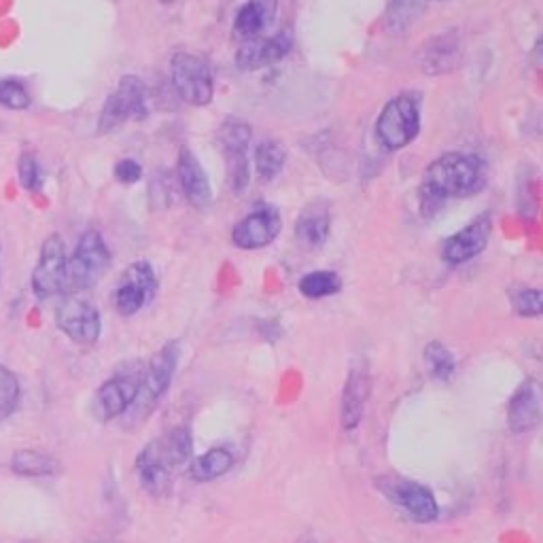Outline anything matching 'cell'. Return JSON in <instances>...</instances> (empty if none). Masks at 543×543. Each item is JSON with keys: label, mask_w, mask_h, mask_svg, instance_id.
Returning <instances> with one entry per match:
<instances>
[{"label": "cell", "mask_w": 543, "mask_h": 543, "mask_svg": "<svg viewBox=\"0 0 543 543\" xmlns=\"http://www.w3.org/2000/svg\"><path fill=\"white\" fill-rule=\"evenodd\" d=\"M486 187V166L471 153L450 151L433 160L420 183V213L433 217L448 200H463Z\"/></svg>", "instance_id": "1"}, {"label": "cell", "mask_w": 543, "mask_h": 543, "mask_svg": "<svg viewBox=\"0 0 543 543\" xmlns=\"http://www.w3.org/2000/svg\"><path fill=\"white\" fill-rule=\"evenodd\" d=\"M194 452V437L187 427H174L155 437L136 457V474L140 484L155 499L172 493L174 471L183 467Z\"/></svg>", "instance_id": "2"}, {"label": "cell", "mask_w": 543, "mask_h": 543, "mask_svg": "<svg viewBox=\"0 0 543 543\" xmlns=\"http://www.w3.org/2000/svg\"><path fill=\"white\" fill-rule=\"evenodd\" d=\"M181 353H183L181 342L172 340V342L164 344L153 355V359L149 361L147 372L138 380L136 399H134L132 408L128 410V412H132V416H138L140 420H145L151 414V410L157 408V404H160L162 397L170 389L174 374H177Z\"/></svg>", "instance_id": "3"}, {"label": "cell", "mask_w": 543, "mask_h": 543, "mask_svg": "<svg viewBox=\"0 0 543 543\" xmlns=\"http://www.w3.org/2000/svg\"><path fill=\"white\" fill-rule=\"evenodd\" d=\"M376 138L387 151H401L420 134V100L399 94L384 104L376 119Z\"/></svg>", "instance_id": "4"}, {"label": "cell", "mask_w": 543, "mask_h": 543, "mask_svg": "<svg viewBox=\"0 0 543 543\" xmlns=\"http://www.w3.org/2000/svg\"><path fill=\"white\" fill-rule=\"evenodd\" d=\"M147 85L136 75L121 77L100 111L98 132L109 134L126 126L128 121H143L149 117Z\"/></svg>", "instance_id": "5"}, {"label": "cell", "mask_w": 543, "mask_h": 543, "mask_svg": "<svg viewBox=\"0 0 543 543\" xmlns=\"http://www.w3.org/2000/svg\"><path fill=\"white\" fill-rule=\"evenodd\" d=\"M111 251L104 242L102 234L96 230H87L75 247L73 257L68 259L66 289L87 291L94 289L102 276L111 268Z\"/></svg>", "instance_id": "6"}, {"label": "cell", "mask_w": 543, "mask_h": 543, "mask_svg": "<svg viewBox=\"0 0 543 543\" xmlns=\"http://www.w3.org/2000/svg\"><path fill=\"white\" fill-rule=\"evenodd\" d=\"M170 81L174 90L191 107H208L215 96V77L208 62L198 54L177 51L170 60Z\"/></svg>", "instance_id": "7"}, {"label": "cell", "mask_w": 543, "mask_h": 543, "mask_svg": "<svg viewBox=\"0 0 543 543\" xmlns=\"http://www.w3.org/2000/svg\"><path fill=\"white\" fill-rule=\"evenodd\" d=\"M157 293V274L145 259L130 264L113 291V306L121 317H134Z\"/></svg>", "instance_id": "8"}, {"label": "cell", "mask_w": 543, "mask_h": 543, "mask_svg": "<svg viewBox=\"0 0 543 543\" xmlns=\"http://www.w3.org/2000/svg\"><path fill=\"white\" fill-rule=\"evenodd\" d=\"M66 272H68V257L66 247L60 234H51L45 238L37 266L32 270V291L39 300H49V297L60 295L66 291Z\"/></svg>", "instance_id": "9"}, {"label": "cell", "mask_w": 543, "mask_h": 543, "mask_svg": "<svg viewBox=\"0 0 543 543\" xmlns=\"http://www.w3.org/2000/svg\"><path fill=\"white\" fill-rule=\"evenodd\" d=\"M56 325L68 340L81 346L96 344L102 334L98 308L79 295L64 297L56 310Z\"/></svg>", "instance_id": "10"}, {"label": "cell", "mask_w": 543, "mask_h": 543, "mask_svg": "<svg viewBox=\"0 0 543 543\" xmlns=\"http://www.w3.org/2000/svg\"><path fill=\"white\" fill-rule=\"evenodd\" d=\"M378 488L414 522L427 524L440 516V505L425 484L406 478H384L378 482Z\"/></svg>", "instance_id": "11"}, {"label": "cell", "mask_w": 543, "mask_h": 543, "mask_svg": "<svg viewBox=\"0 0 543 543\" xmlns=\"http://www.w3.org/2000/svg\"><path fill=\"white\" fill-rule=\"evenodd\" d=\"M418 66L429 77L448 75L457 70L463 60V39L459 30H446L435 34L418 49Z\"/></svg>", "instance_id": "12"}, {"label": "cell", "mask_w": 543, "mask_h": 543, "mask_svg": "<svg viewBox=\"0 0 543 543\" xmlns=\"http://www.w3.org/2000/svg\"><path fill=\"white\" fill-rule=\"evenodd\" d=\"M280 230H283V219H280L278 208L264 206L236 223L232 242L242 251H259L272 244Z\"/></svg>", "instance_id": "13"}, {"label": "cell", "mask_w": 543, "mask_h": 543, "mask_svg": "<svg viewBox=\"0 0 543 543\" xmlns=\"http://www.w3.org/2000/svg\"><path fill=\"white\" fill-rule=\"evenodd\" d=\"M293 49V34L280 30L274 37H257L244 41L236 51V66L244 73L264 70L280 60H285Z\"/></svg>", "instance_id": "14"}, {"label": "cell", "mask_w": 543, "mask_h": 543, "mask_svg": "<svg viewBox=\"0 0 543 543\" xmlns=\"http://www.w3.org/2000/svg\"><path fill=\"white\" fill-rule=\"evenodd\" d=\"M493 227V217L488 213H482L474 221H469L463 230L452 234L444 242V261H448L450 266H461L478 257L488 247V240L493 236Z\"/></svg>", "instance_id": "15"}, {"label": "cell", "mask_w": 543, "mask_h": 543, "mask_svg": "<svg viewBox=\"0 0 543 543\" xmlns=\"http://www.w3.org/2000/svg\"><path fill=\"white\" fill-rule=\"evenodd\" d=\"M138 380L140 378L132 374H117L100 384L92 401V412L100 423H111V420L124 416L132 408Z\"/></svg>", "instance_id": "16"}, {"label": "cell", "mask_w": 543, "mask_h": 543, "mask_svg": "<svg viewBox=\"0 0 543 543\" xmlns=\"http://www.w3.org/2000/svg\"><path fill=\"white\" fill-rule=\"evenodd\" d=\"M177 177H179L183 194L191 206L204 210L213 204V185H210L208 172L202 168L196 153L187 147L179 151Z\"/></svg>", "instance_id": "17"}, {"label": "cell", "mask_w": 543, "mask_h": 543, "mask_svg": "<svg viewBox=\"0 0 543 543\" xmlns=\"http://www.w3.org/2000/svg\"><path fill=\"white\" fill-rule=\"evenodd\" d=\"M331 232V206L319 198L306 204L295 221V240L302 249L317 251L327 242Z\"/></svg>", "instance_id": "18"}, {"label": "cell", "mask_w": 543, "mask_h": 543, "mask_svg": "<svg viewBox=\"0 0 543 543\" xmlns=\"http://www.w3.org/2000/svg\"><path fill=\"white\" fill-rule=\"evenodd\" d=\"M541 420V387L539 382L524 380L507 404V427L514 433H529Z\"/></svg>", "instance_id": "19"}, {"label": "cell", "mask_w": 543, "mask_h": 543, "mask_svg": "<svg viewBox=\"0 0 543 543\" xmlns=\"http://www.w3.org/2000/svg\"><path fill=\"white\" fill-rule=\"evenodd\" d=\"M367 397H370V374H367V367L353 365V370L348 372L340 404V423L344 431H355L361 425Z\"/></svg>", "instance_id": "20"}, {"label": "cell", "mask_w": 543, "mask_h": 543, "mask_svg": "<svg viewBox=\"0 0 543 543\" xmlns=\"http://www.w3.org/2000/svg\"><path fill=\"white\" fill-rule=\"evenodd\" d=\"M253 162H255V172H257L259 181L270 183L278 177L280 172L285 170L287 149L276 138H264L255 145Z\"/></svg>", "instance_id": "21"}, {"label": "cell", "mask_w": 543, "mask_h": 543, "mask_svg": "<svg viewBox=\"0 0 543 543\" xmlns=\"http://www.w3.org/2000/svg\"><path fill=\"white\" fill-rule=\"evenodd\" d=\"M234 463L236 459L230 448H225V446L210 448L208 452L202 454V457H198L194 463H191L189 476L196 482H213L225 476L227 471L234 467Z\"/></svg>", "instance_id": "22"}, {"label": "cell", "mask_w": 543, "mask_h": 543, "mask_svg": "<svg viewBox=\"0 0 543 543\" xmlns=\"http://www.w3.org/2000/svg\"><path fill=\"white\" fill-rule=\"evenodd\" d=\"M431 3L433 0H391L384 13V28L389 34L408 32Z\"/></svg>", "instance_id": "23"}, {"label": "cell", "mask_w": 543, "mask_h": 543, "mask_svg": "<svg viewBox=\"0 0 543 543\" xmlns=\"http://www.w3.org/2000/svg\"><path fill=\"white\" fill-rule=\"evenodd\" d=\"M13 474L22 478H47L54 476L58 471V461L39 450H17L11 459Z\"/></svg>", "instance_id": "24"}, {"label": "cell", "mask_w": 543, "mask_h": 543, "mask_svg": "<svg viewBox=\"0 0 543 543\" xmlns=\"http://www.w3.org/2000/svg\"><path fill=\"white\" fill-rule=\"evenodd\" d=\"M297 289H300V293L308 297V300H323V297L340 293L342 280L336 272H331V270H314L300 278Z\"/></svg>", "instance_id": "25"}, {"label": "cell", "mask_w": 543, "mask_h": 543, "mask_svg": "<svg viewBox=\"0 0 543 543\" xmlns=\"http://www.w3.org/2000/svg\"><path fill=\"white\" fill-rule=\"evenodd\" d=\"M225 157V172H227V185L236 196L244 194L251 185V160L249 149H230L223 151Z\"/></svg>", "instance_id": "26"}, {"label": "cell", "mask_w": 543, "mask_h": 543, "mask_svg": "<svg viewBox=\"0 0 543 543\" xmlns=\"http://www.w3.org/2000/svg\"><path fill=\"white\" fill-rule=\"evenodd\" d=\"M217 143L221 151L230 149H249L253 143V128L244 119L230 117L225 119L217 132Z\"/></svg>", "instance_id": "27"}, {"label": "cell", "mask_w": 543, "mask_h": 543, "mask_svg": "<svg viewBox=\"0 0 543 543\" xmlns=\"http://www.w3.org/2000/svg\"><path fill=\"white\" fill-rule=\"evenodd\" d=\"M429 374L435 380H450L457 372V359L450 353V348L442 342H429L423 353Z\"/></svg>", "instance_id": "28"}, {"label": "cell", "mask_w": 543, "mask_h": 543, "mask_svg": "<svg viewBox=\"0 0 543 543\" xmlns=\"http://www.w3.org/2000/svg\"><path fill=\"white\" fill-rule=\"evenodd\" d=\"M268 26L270 24L266 22V17L261 15L255 7H251L249 3H244L234 17V30H236V34H240L244 41L261 37V32H264Z\"/></svg>", "instance_id": "29"}, {"label": "cell", "mask_w": 543, "mask_h": 543, "mask_svg": "<svg viewBox=\"0 0 543 543\" xmlns=\"http://www.w3.org/2000/svg\"><path fill=\"white\" fill-rule=\"evenodd\" d=\"M22 397V387L17 376L9 370V367L0 365V420H5L11 416L20 404Z\"/></svg>", "instance_id": "30"}, {"label": "cell", "mask_w": 543, "mask_h": 543, "mask_svg": "<svg viewBox=\"0 0 543 543\" xmlns=\"http://www.w3.org/2000/svg\"><path fill=\"white\" fill-rule=\"evenodd\" d=\"M0 104L11 111H26L30 107L28 87L17 79L0 81Z\"/></svg>", "instance_id": "31"}, {"label": "cell", "mask_w": 543, "mask_h": 543, "mask_svg": "<svg viewBox=\"0 0 543 543\" xmlns=\"http://www.w3.org/2000/svg\"><path fill=\"white\" fill-rule=\"evenodd\" d=\"M17 177H20V185L26 191H39L43 187V172L37 155L30 151L22 153L20 162H17Z\"/></svg>", "instance_id": "32"}, {"label": "cell", "mask_w": 543, "mask_h": 543, "mask_svg": "<svg viewBox=\"0 0 543 543\" xmlns=\"http://www.w3.org/2000/svg\"><path fill=\"white\" fill-rule=\"evenodd\" d=\"M512 300H514V308H516V312L520 314V317H527V319L541 317L543 297H541L539 289H531V287L518 289V291H514Z\"/></svg>", "instance_id": "33"}, {"label": "cell", "mask_w": 543, "mask_h": 543, "mask_svg": "<svg viewBox=\"0 0 543 543\" xmlns=\"http://www.w3.org/2000/svg\"><path fill=\"white\" fill-rule=\"evenodd\" d=\"M113 174H115V179L119 183H124V185H136L140 179H143V166H140V162L132 160V157H126V160H119L113 168Z\"/></svg>", "instance_id": "34"}, {"label": "cell", "mask_w": 543, "mask_h": 543, "mask_svg": "<svg viewBox=\"0 0 543 543\" xmlns=\"http://www.w3.org/2000/svg\"><path fill=\"white\" fill-rule=\"evenodd\" d=\"M251 7H255L261 15L266 17V22L272 26L276 20V11H278V3L280 0H247Z\"/></svg>", "instance_id": "35"}, {"label": "cell", "mask_w": 543, "mask_h": 543, "mask_svg": "<svg viewBox=\"0 0 543 543\" xmlns=\"http://www.w3.org/2000/svg\"><path fill=\"white\" fill-rule=\"evenodd\" d=\"M297 543H317V541H314V537L312 535H304L300 541H297Z\"/></svg>", "instance_id": "36"}, {"label": "cell", "mask_w": 543, "mask_h": 543, "mask_svg": "<svg viewBox=\"0 0 543 543\" xmlns=\"http://www.w3.org/2000/svg\"><path fill=\"white\" fill-rule=\"evenodd\" d=\"M157 3H162V5H170V3H174V0H157Z\"/></svg>", "instance_id": "37"}]
</instances>
